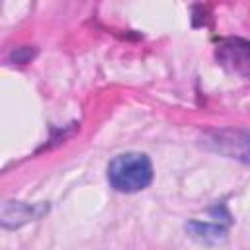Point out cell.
<instances>
[{"label":"cell","instance_id":"cell-1","mask_svg":"<svg viewBox=\"0 0 250 250\" xmlns=\"http://www.w3.org/2000/svg\"><path fill=\"white\" fill-rule=\"evenodd\" d=\"M152 178V162L145 152H121L115 154L107 164V182L115 191L121 193H137L148 188Z\"/></svg>","mask_w":250,"mask_h":250},{"label":"cell","instance_id":"cell-2","mask_svg":"<svg viewBox=\"0 0 250 250\" xmlns=\"http://www.w3.org/2000/svg\"><path fill=\"white\" fill-rule=\"evenodd\" d=\"M205 148L250 166V133L242 129H213L201 137Z\"/></svg>","mask_w":250,"mask_h":250},{"label":"cell","instance_id":"cell-3","mask_svg":"<svg viewBox=\"0 0 250 250\" xmlns=\"http://www.w3.org/2000/svg\"><path fill=\"white\" fill-rule=\"evenodd\" d=\"M217 62L229 72L250 78V41L240 37H227L217 43Z\"/></svg>","mask_w":250,"mask_h":250},{"label":"cell","instance_id":"cell-4","mask_svg":"<svg viewBox=\"0 0 250 250\" xmlns=\"http://www.w3.org/2000/svg\"><path fill=\"white\" fill-rule=\"evenodd\" d=\"M45 213H49V203L4 201L0 211V223L4 229H20L25 223L41 219Z\"/></svg>","mask_w":250,"mask_h":250},{"label":"cell","instance_id":"cell-5","mask_svg":"<svg viewBox=\"0 0 250 250\" xmlns=\"http://www.w3.org/2000/svg\"><path fill=\"white\" fill-rule=\"evenodd\" d=\"M230 221H201L191 219L186 225V232L199 244H219L227 238Z\"/></svg>","mask_w":250,"mask_h":250},{"label":"cell","instance_id":"cell-6","mask_svg":"<svg viewBox=\"0 0 250 250\" xmlns=\"http://www.w3.org/2000/svg\"><path fill=\"white\" fill-rule=\"evenodd\" d=\"M33 55H35V51H31L29 47H18L16 51H12V59L16 61V62H29L31 59H33Z\"/></svg>","mask_w":250,"mask_h":250}]
</instances>
